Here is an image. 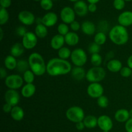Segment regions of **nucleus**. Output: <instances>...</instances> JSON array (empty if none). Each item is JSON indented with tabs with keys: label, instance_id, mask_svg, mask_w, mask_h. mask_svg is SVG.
Returning a JSON list of instances; mask_svg holds the SVG:
<instances>
[{
	"label": "nucleus",
	"instance_id": "53",
	"mask_svg": "<svg viewBox=\"0 0 132 132\" xmlns=\"http://www.w3.org/2000/svg\"><path fill=\"white\" fill-rule=\"evenodd\" d=\"M69 1H72V2H77V1H79V0H69Z\"/></svg>",
	"mask_w": 132,
	"mask_h": 132
},
{
	"label": "nucleus",
	"instance_id": "32",
	"mask_svg": "<svg viewBox=\"0 0 132 132\" xmlns=\"http://www.w3.org/2000/svg\"><path fill=\"white\" fill-rule=\"evenodd\" d=\"M35 76L36 75L31 70H28L26 71L24 73H23V78L24 82H26L27 84H31L33 83L35 79Z\"/></svg>",
	"mask_w": 132,
	"mask_h": 132
},
{
	"label": "nucleus",
	"instance_id": "27",
	"mask_svg": "<svg viewBox=\"0 0 132 132\" xmlns=\"http://www.w3.org/2000/svg\"><path fill=\"white\" fill-rule=\"evenodd\" d=\"M4 64H5V68H7L10 70H13L17 68V64H18V61L16 60V58L14 57L12 55H7L4 61Z\"/></svg>",
	"mask_w": 132,
	"mask_h": 132
},
{
	"label": "nucleus",
	"instance_id": "17",
	"mask_svg": "<svg viewBox=\"0 0 132 132\" xmlns=\"http://www.w3.org/2000/svg\"><path fill=\"white\" fill-rule=\"evenodd\" d=\"M64 43H65L64 37L59 34L55 35L50 41V46L54 50H59V49L63 47Z\"/></svg>",
	"mask_w": 132,
	"mask_h": 132
},
{
	"label": "nucleus",
	"instance_id": "9",
	"mask_svg": "<svg viewBox=\"0 0 132 132\" xmlns=\"http://www.w3.org/2000/svg\"><path fill=\"white\" fill-rule=\"evenodd\" d=\"M104 88L99 82H92L87 88V94L90 97L97 99L103 95Z\"/></svg>",
	"mask_w": 132,
	"mask_h": 132
},
{
	"label": "nucleus",
	"instance_id": "36",
	"mask_svg": "<svg viewBox=\"0 0 132 132\" xmlns=\"http://www.w3.org/2000/svg\"><path fill=\"white\" fill-rule=\"evenodd\" d=\"M57 31L59 34L65 36L69 32V27L66 23H60L57 27Z\"/></svg>",
	"mask_w": 132,
	"mask_h": 132
},
{
	"label": "nucleus",
	"instance_id": "40",
	"mask_svg": "<svg viewBox=\"0 0 132 132\" xmlns=\"http://www.w3.org/2000/svg\"><path fill=\"white\" fill-rule=\"evenodd\" d=\"M113 5L115 9H117V10H122L125 8V0H114Z\"/></svg>",
	"mask_w": 132,
	"mask_h": 132
},
{
	"label": "nucleus",
	"instance_id": "39",
	"mask_svg": "<svg viewBox=\"0 0 132 132\" xmlns=\"http://www.w3.org/2000/svg\"><path fill=\"white\" fill-rule=\"evenodd\" d=\"M120 74L122 77L127 78V77L131 76L132 74V70L128 67H124L121 68V71H120Z\"/></svg>",
	"mask_w": 132,
	"mask_h": 132
},
{
	"label": "nucleus",
	"instance_id": "7",
	"mask_svg": "<svg viewBox=\"0 0 132 132\" xmlns=\"http://www.w3.org/2000/svg\"><path fill=\"white\" fill-rule=\"evenodd\" d=\"M24 80L23 78L18 74H12L8 76L5 79V85L11 90H17L23 86Z\"/></svg>",
	"mask_w": 132,
	"mask_h": 132
},
{
	"label": "nucleus",
	"instance_id": "16",
	"mask_svg": "<svg viewBox=\"0 0 132 132\" xmlns=\"http://www.w3.org/2000/svg\"><path fill=\"white\" fill-rule=\"evenodd\" d=\"M88 5L86 3L82 0H79L77 2L75 3L73 6V10L77 15L79 16H85L86 15L88 11Z\"/></svg>",
	"mask_w": 132,
	"mask_h": 132
},
{
	"label": "nucleus",
	"instance_id": "23",
	"mask_svg": "<svg viewBox=\"0 0 132 132\" xmlns=\"http://www.w3.org/2000/svg\"><path fill=\"white\" fill-rule=\"evenodd\" d=\"M36 91V87L33 83L26 84L21 89V95L25 98H30L33 96Z\"/></svg>",
	"mask_w": 132,
	"mask_h": 132
},
{
	"label": "nucleus",
	"instance_id": "57",
	"mask_svg": "<svg viewBox=\"0 0 132 132\" xmlns=\"http://www.w3.org/2000/svg\"><path fill=\"white\" fill-rule=\"evenodd\" d=\"M131 80H132V74H131Z\"/></svg>",
	"mask_w": 132,
	"mask_h": 132
},
{
	"label": "nucleus",
	"instance_id": "51",
	"mask_svg": "<svg viewBox=\"0 0 132 132\" xmlns=\"http://www.w3.org/2000/svg\"><path fill=\"white\" fill-rule=\"evenodd\" d=\"M3 37V31L2 28H0V40H2Z\"/></svg>",
	"mask_w": 132,
	"mask_h": 132
},
{
	"label": "nucleus",
	"instance_id": "41",
	"mask_svg": "<svg viewBox=\"0 0 132 132\" xmlns=\"http://www.w3.org/2000/svg\"><path fill=\"white\" fill-rule=\"evenodd\" d=\"M70 27V28L72 29V32H76L81 29V24H80V23L77 22V21H74L71 23Z\"/></svg>",
	"mask_w": 132,
	"mask_h": 132
},
{
	"label": "nucleus",
	"instance_id": "47",
	"mask_svg": "<svg viewBox=\"0 0 132 132\" xmlns=\"http://www.w3.org/2000/svg\"><path fill=\"white\" fill-rule=\"evenodd\" d=\"M0 77H1V79H6V77H7L6 71L5 70V68H4L3 67H1V68H0Z\"/></svg>",
	"mask_w": 132,
	"mask_h": 132
},
{
	"label": "nucleus",
	"instance_id": "38",
	"mask_svg": "<svg viewBox=\"0 0 132 132\" xmlns=\"http://www.w3.org/2000/svg\"><path fill=\"white\" fill-rule=\"evenodd\" d=\"M40 5L45 10H49L52 8L53 2L52 0H41Z\"/></svg>",
	"mask_w": 132,
	"mask_h": 132
},
{
	"label": "nucleus",
	"instance_id": "46",
	"mask_svg": "<svg viewBox=\"0 0 132 132\" xmlns=\"http://www.w3.org/2000/svg\"><path fill=\"white\" fill-rule=\"evenodd\" d=\"M76 128L77 130H79V131L83 130L85 128V124H84L83 121H81V122H77V123H76Z\"/></svg>",
	"mask_w": 132,
	"mask_h": 132
},
{
	"label": "nucleus",
	"instance_id": "18",
	"mask_svg": "<svg viewBox=\"0 0 132 132\" xmlns=\"http://www.w3.org/2000/svg\"><path fill=\"white\" fill-rule=\"evenodd\" d=\"M81 30L87 36H92L95 34L96 27L93 22L90 21H85L81 24Z\"/></svg>",
	"mask_w": 132,
	"mask_h": 132
},
{
	"label": "nucleus",
	"instance_id": "31",
	"mask_svg": "<svg viewBox=\"0 0 132 132\" xmlns=\"http://www.w3.org/2000/svg\"><path fill=\"white\" fill-rule=\"evenodd\" d=\"M106 39L107 37L105 33L103 32H101V31L97 32L94 36V42L100 46L104 45L106 41Z\"/></svg>",
	"mask_w": 132,
	"mask_h": 132
},
{
	"label": "nucleus",
	"instance_id": "54",
	"mask_svg": "<svg viewBox=\"0 0 132 132\" xmlns=\"http://www.w3.org/2000/svg\"><path fill=\"white\" fill-rule=\"evenodd\" d=\"M125 1H132V0H125Z\"/></svg>",
	"mask_w": 132,
	"mask_h": 132
},
{
	"label": "nucleus",
	"instance_id": "44",
	"mask_svg": "<svg viewBox=\"0 0 132 132\" xmlns=\"http://www.w3.org/2000/svg\"><path fill=\"white\" fill-rule=\"evenodd\" d=\"M125 129L126 132H132V119H130L125 123Z\"/></svg>",
	"mask_w": 132,
	"mask_h": 132
},
{
	"label": "nucleus",
	"instance_id": "34",
	"mask_svg": "<svg viewBox=\"0 0 132 132\" xmlns=\"http://www.w3.org/2000/svg\"><path fill=\"white\" fill-rule=\"evenodd\" d=\"M9 19V14L6 9L1 7L0 9V24H6Z\"/></svg>",
	"mask_w": 132,
	"mask_h": 132
},
{
	"label": "nucleus",
	"instance_id": "26",
	"mask_svg": "<svg viewBox=\"0 0 132 132\" xmlns=\"http://www.w3.org/2000/svg\"><path fill=\"white\" fill-rule=\"evenodd\" d=\"M98 118L94 116H87L85 117L83 122L85 128L88 129H92L97 126Z\"/></svg>",
	"mask_w": 132,
	"mask_h": 132
},
{
	"label": "nucleus",
	"instance_id": "42",
	"mask_svg": "<svg viewBox=\"0 0 132 132\" xmlns=\"http://www.w3.org/2000/svg\"><path fill=\"white\" fill-rule=\"evenodd\" d=\"M27 29L25 28V27H23V26H21V27H19L17 28L16 30H15V33L19 37H23L24 35L27 34Z\"/></svg>",
	"mask_w": 132,
	"mask_h": 132
},
{
	"label": "nucleus",
	"instance_id": "49",
	"mask_svg": "<svg viewBox=\"0 0 132 132\" xmlns=\"http://www.w3.org/2000/svg\"><path fill=\"white\" fill-rule=\"evenodd\" d=\"M127 65L129 68H130L132 70V55L129 56L127 60Z\"/></svg>",
	"mask_w": 132,
	"mask_h": 132
},
{
	"label": "nucleus",
	"instance_id": "2",
	"mask_svg": "<svg viewBox=\"0 0 132 132\" xmlns=\"http://www.w3.org/2000/svg\"><path fill=\"white\" fill-rule=\"evenodd\" d=\"M30 68L36 76H41L46 72V64L41 54L34 52L29 55L28 59Z\"/></svg>",
	"mask_w": 132,
	"mask_h": 132
},
{
	"label": "nucleus",
	"instance_id": "24",
	"mask_svg": "<svg viewBox=\"0 0 132 132\" xmlns=\"http://www.w3.org/2000/svg\"><path fill=\"white\" fill-rule=\"evenodd\" d=\"M10 116L15 121H20L23 120L24 116V112L23 108L18 106H15L12 108L11 112H10Z\"/></svg>",
	"mask_w": 132,
	"mask_h": 132
},
{
	"label": "nucleus",
	"instance_id": "19",
	"mask_svg": "<svg viewBox=\"0 0 132 132\" xmlns=\"http://www.w3.org/2000/svg\"><path fill=\"white\" fill-rule=\"evenodd\" d=\"M72 78L76 81H81L84 78H86V72L82 67H75L72 68L70 72Z\"/></svg>",
	"mask_w": 132,
	"mask_h": 132
},
{
	"label": "nucleus",
	"instance_id": "29",
	"mask_svg": "<svg viewBox=\"0 0 132 132\" xmlns=\"http://www.w3.org/2000/svg\"><path fill=\"white\" fill-rule=\"evenodd\" d=\"M30 68L29 63L28 61L21 59L18 61V64H17V70L20 73H24L26 71L28 70Z\"/></svg>",
	"mask_w": 132,
	"mask_h": 132
},
{
	"label": "nucleus",
	"instance_id": "55",
	"mask_svg": "<svg viewBox=\"0 0 132 132\" xmlns=\"http://www.w3.org/2000/svg\"><path fill=\"white\" fill-rule=\"evenodd\" d=\"M103 132H110L109 131H103Z\"/></svg>",
	"mask_w": 132,
	"mask_h": 132
},
{
	"label": "nucleus",
	"instance_id": "5",
	"mask_svg": "<svg viewBox=\"0 0 132 132\" xmlns=\"http://www.w3.org/2000/svg\"><path fill=\"white\" fill-rule=\"evenodd\" d=\"M66 117L70 121L74 123L83 121L85 119V112L82 108L73 106L68 108L66 112Z\"/></svg>",
	"mask_w": 132,
	"mask_h": 132
},
{
	"label": "nucleus",
	"instance_id": "13",
	"mask_svg": "<svg viewBox=\"0 0 132 132\" xmlns=\"http://www.w3.org/2000/svg\"><path fill=\"white\" fill-rule=\"evenodd\" d=\"M97 126L102 131H110L113 126L112 119L108 116L103 115L98 117Z\"/></svg>",
	"mask_w": 132,
	"mask_h": 132
},
{
	"label": "nucleus",
	"instance_id": "3",
	"mask_svg": "<svg viewBox=\"0 0 132 132\" xmlns=\"http://www.w3.org/2000/svg\"><path fill=\"white\" fill-rule=\"evenodd\" d=\"M109 38L115 45H124L128 41L129 34L126 27L118 24L110 30Z\"/></svg>",
	"mask_w": 132,
	"mask_h": 132
},
{
	"label": "nucleus",
	"instance_id": "11",
	"mask_svg": "<svg viewBox=\"0 0 132 132\" xmlns=\"http://www.w3.org/2000/svg\"><path fill=\"white\" fill-rule=\"evenodd\" d=\"M5 100L6 103L10 104L12 107L15 106L20 101V95L16 90L9 89L5 92Z\"/></svg>",
	"mask_w": 132,
	"mask_h": 132
},
{
	"label": "nucleus",
	"instance_id": "6",
	"mask_svg": "<svg viewBox=\"0 0 132 132\" xmlns=\"http://www.w3.org/2000/svg\"><path fill=\"white\" fill-rule=\"evenodd\" d=\"M70 59L76 67H82L87 62L88 57L86 52L83 49L79 48L72 52Z\"/></svg>",
	"mask_w": 132,
	"mask_h": 132
},
{
	"label": "nucleus",
	"instance_id": "28",
	"mask_svg": "<svg viewBox=\"0 0 132 132\" xmlns=\"http://www.w3.org/2000/svg\"><path fill=\"white\" fill-rule=\"evenodd\" d=\"M35 34L39 38H45L48 35V28L46 26L42 23H39L36 25L35 28Z\"/></svg>",
	"mask_w": 132,
	"mask_h": 132
},
{
	"label": "nucleus",
	"instance_id": "12",
	"mask_svg": "<svg viewBox=\"0 0 132 132\" xmlns=\"http://www.w3.org/2000/svg\"><path fill=\"white\" fill-rule=\"evenodd\" d=\"M18 19L22 24L27 26L33 24L36 21V17L33 13L28 10H23L18 14Z\"/></svg>",
	"mask_w": 132,
	"mask_h": 132
},
{
	"label": "nucleus",
	"instance_id": "52",
	"mask_svg": "<svg viewBox=\"0 0 132 132\" xmlns=\"http://www.w3.org/2000/svg\"><path fill=\"white\" fill-rule=\"evenodd\" d=\"M129 113H130V119H132V108L129 111Z\"/></svg>",
	"mask_w": 132,
	"mask_h": 132
},
{
	"label": "nucleus",
	"instance_id": "37",
	"mask_svg": "<svg viewBox=\"0 0 132 132\" xmlns=\"http://www.w3.org/2000/svg\"><path fill=\"white\" fill-rule=\"evenodd\" d=\"M88 50V52L92 55L95 54H99L101 51V46L95 43V42L92 43L89 45Z\"/></svg>",
	"mask_w": 132,
	"mask_h": 132
},
{
	"label": "nucleus",
	"instance_id": "48",
	"mask_svg": "<svg viewBox=\"0 0 132 132\" xmlns=\"http://www.w3.org/2000/svg\"><path fill=\"white\" fill-rule=\"evenodd\" d=\"M88 11L90 12H95L97 10V5L96 4L94 3H90L88 5Z\"/></svg>",
	"mask_w": 132,
	"mask_h": 132
},
{
	"label": "nucleus",
	"instance_id": "43",
	"mask_svg": "<svg viewBox=\"0 0 132 132\" xmlns=\"http://www.w3.org/2000/svg\"><path fill=\"white\" fill-rule=\"evenodd\" d=\"M1 7L6 9L11 5V0H0Z\"/></svg>",
	"mask_w": 132,
	"mask_h": 132
},
{
	"label": "nucleus",
	"instance_id": "20",
	"mask_svg": "<svg viewBox=\"0 0 132 132\" xmlns=\"http://www.w3.org/2000/svg\"><path fill=\"white\" fill-rule=\"evenodd\" d=\"M64 37L65 43L68 46H76L79 42V37L76 32H69Z\"/></svg>",
	"mask_w": 132,
	"mask_h": 132
},
{
	"label": "nucleus",
	"instance_id": "30",
	"mask_svg": "<svg viewBox=\"0 0 132 132\" xmlns=\"http://www.w3.org/2000/svg\"><path fill=\"white\" fill-rule=\"evenodd\" d=\"M57 54L59 58L62 59H64V60H67L68 58L71 57L72 51L68 47L63 46V47H62L61 48L58 50Z\"/></svg>",
	"mask_w": 132,
	"mask_h": 132
},
{
	"label": "nucleus",
	"instance_id": "25",
	"mask_svg": "<svg viewBox=\"0 0 132 132\" xmlns=\"http://www.w3.org/2000/svg\"><path fill=\"white\" fill-rule=\"evenodd\" d=\"M24 48L22 43H16L12 46L10 48V55L14 56V57H19L24 52Z\"/></svg>",
	"mask_w": 132,
	"mask_h": 132
},
{
	"label": "nucleus",
	"instance_id": "56",
	"mask_svg": "<svg viewBox=\"0 0 132 132\" xmlns=\"http://www.w3.org/2000/svg\"><path fill=\"white\" fill-rule=\"evenodd\" d=\"M34 1H41V0H34Z\"/></svg>",
	"mask_w": 132,
	"mask_h": 132
},
{
	"label": "nucleus",
	"instance_id": "22",
	"mask_svg": "<svg viewBox=\"0 0 132 132\" xmlns=\"http://www.w3.org/2000/svg\"><path fill=\"white\" fill-rule=\"evenodd\" d=\"M122 64L121 61L118 59H110L107 63V68L108 70L113 73H117L121 71L122 68Z\"/></svg>",
	"mask_w": 132,
	"mask_h": 132
},
{
	"label": "nucleus",
	"instance_id": "35",
	"mask_svg": "<svg viewBox=\"0 0 132 132\" xmlns=\"http://www.w3.org/2000/svg\"><path fill=\"white\" fill-rule=\"evenodd\" d=\"M97 102L98 106L102 108H106L109 104V100L108 97L104 95L98 98Z\"/></svg>",
	"mask_w": 132,
	"mask_h": 132
},
{
	"label": "nucleus",
	"instance_id": "33",
	"mask_svg": "<svg viewBox=\"0 0 132 132\" xmlns=\"http://www.w3.org/2000/svg\"><path fill=\"white\" fill-rule=\"evenodd\" d=\"M90 62L94 67H101L103 63V57L99 54H92L90 57Z\"/></svg>",
	"mask_w": 132,
	"mask_h": 132
},
{
	"label": "nucleus",
	"instance_id": "21",
	"mask_svg": "<svg viewBox=\"0 0 132 132\" xmlns=\"http://www.w3.org/2000/svg\"><path fill=\"white\" fill-rule=\"evenodd\" d=\"M115 119L119 122H126L130 119L129 111L126 109H119L115 113Z\"/></svg>",
	"mask_w": 132,
	"mask_h": 132
},
{
	"label": "nucleus",
	"instance_id": "4",
	"mask_svg": "<svg viewBox=\"0 0 132 132\" xmlns=\"http://www.w3.org/2000/svg\"><path fill=\"white\" fill-rule=\"evenodd\" d=\"M106 77V71L101 67H93L86 72V79L90 83L99 82Z\"/></svg>",
	"mask_w": 132,
	"mask_h": 132
},
{
	"label": "nucleus",
	"instance_id": "15",
	"mask_svg": "<svg viewBox=\"0 0 132 132\" xmlns=\"http://www.w3.org/2000/svg\"><path fill=\"white\" fill-rule=\"evenodd\" d=\"M118 22L120 25L125 27L132 25V12L125 11L118 17Z\"/></svg>",
	"mask_w": 132,
	"mask_h": 132
},
{
	"label": "nucleus",
	"instance_id": "10",
	"mask_svg": "<svg viewBox=\"0 0 132 132\" xmlns=\"http://www.w3.org/2000/svg\"><path fill=\"white\" fill-rule=\"evenodd\" d=\"M60 18L63 22L66 24H70L76 19V12L70 6H64L60 12Z\"/></svg>",
	"mask_w": 132,
	"mask_h": 132
},
{
	"label": "nucleus",
	"instance_id": "45",
	"mask_svg": "<svg viewBox=\"0 0 132 132\" xmlns=\"http://www.w3.org/2000/svg\"><path fill=\"white\" fill-rule=\"evenodd\" d=\"M12 108L13 107L10 104H8V103H6L5 104H3V112H5V113H9L11 112L12 110Z\"/></svg>",
	"mask_w": 132,
	"mask_h": 132
},
{
	"label": "nucleus",
	"instance_id": "1",
	"mask_svg": "<svg viewBox=\"0 0 132 132\" xmlns=\"http://www.w3.org/2000/svg\"><path fill=\"white\" fill-rule=\"evenodd\" d=\"M72 69L69 61L59 57L52 58L46 64V72L50 76H64L70 73Z\"/></svg>",
	"mask_w": 132,
	"mask_h": 132
},
{
	"label": "nucleus",
	"instance_id": "50",
	"mask_svg": "<svg viewBox=\"0 0 132 132\" xmlns=\"http://www.w3.org/2000/svg\"><path fill=\"white\" fill-rule=\"evenodd\" d=\"M88 2H89V3H94L96 4L97 3L99 2L100 0H87Z\"/></svg>",
	"mask_w": 132,
	"mask_h": 132
},
{
	"label": "nucleus",
	"instance_id": "8",
	"mask_svg": "<svg viewBox=\"0 0 132 132\" xmlns=\"http://www.w3.org/2000/svg\"><path fill=\"white\" fill-rule=\"evenodd\" d=\"M37 44V37L35 33L27 32L22 37V45L27 50H31L36 46Z\"/></svg>",
	"mask_w": 132,
	"mask_h": 132
},
{
	"label": "nucleus",
	"instance_id": "14",
	"mask_svg": "<svg viewBox=\"0 0 132 132\" xmlns=\"http://www.w3.org/2000/svg\"><path fill=\"white\" fill-rule=\"evenodd\" d=\"M58 20L57 15L55 13L50 12L45 14L41 18V23L46 27H52L55 25Z\"/></svg>",
	"mask_w": 132,
	"mask_h": 132
}]
</instances>
